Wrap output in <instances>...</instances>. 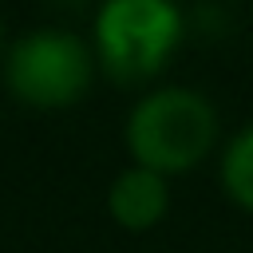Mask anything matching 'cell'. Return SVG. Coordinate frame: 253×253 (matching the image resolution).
<instances>
[{
	"instance_id": "6da1fadb",
	"label": "cell",
	"mask_w": 253,
	"mask_h": 253,
	"mask_svg": "<svg viewBox=\"0 0 253 253\" xmlns=\"http://www.w3.org/2000/svg\"><path fill=\"white\" fill-rule=\"evenodd\" d=\"M213 138H217L213 107L186 87H166V91L146 95L130 111V123H126V142L138 166L154 174L190 170L198 158H206Z\"/></svg>"
},
{
	"instance_id": "277c9868",
	"label": "cell",
	"mask_w": 253,
	"mask_h": 253,
	"mask_svg": "<svg viewBox=\"0 0 253 253\" xmlns=\"http://www.w3.org/2000/svg\"><path fill=\"white\" fill-rule=\"evenodd\" d=\"M111 213L115 221H123L126 229H150L162 213H166V186L162 174L134 166L126 170L115 186H111Z\"/></svg>"
},
{
	"instance_id": "7a4b0ae2",
	"label": "cell",
	"mask_w": 253,
	"mask_h": 253,
	"mask_svg": "<svg viewBox=\"0 0 253 253\" xmlns=\"http://www.w3.org/2000/svg\"><path fill=\"white\" fill-rule=\"evenodd\" d=\"M103 67L119 83L150 79L182 40V16L170 0H107L95 20Z\"/></svg>"
},
{
	"instance_id": "3957f363",
	"label": "cell",
	"mask_w": 253,
	"mask_h": 253,
	"mask_svg": "<svg viewBox=\"0 0 253 253\" xmlns=\"http://www.w3.org/2000/svg\"><path fill=\"white\" fill-rule=\"evenodd\" d=\"M4 79L20 103L67 107L91 83V55L71 32H32L12 47Z\"/></svg>"
},
{
	"instance_id": "5b68a950",
	"label": "cell",
	"mask_w": 253,
	"mask_h": 253,
	"mask_svg": "<svg viewBox=\"0 0 253 253\" xmlns=\"http://www.w3.org/2000/svg\"><path fill=\"white\" fill-rule=\"evenodd\" d=\"M221 182H225V190L237 206L253 210V126H245L229 142L225 162H221Z\"/></svg>"
}]
</instances>
